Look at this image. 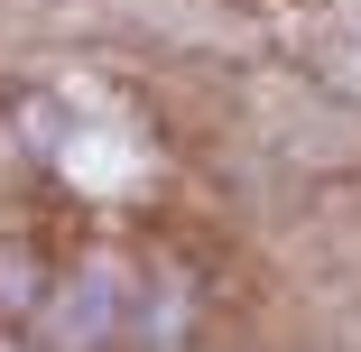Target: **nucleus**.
Instances as JSON below:
<instances>
[{"instance_id": "obj_1", "label": "nucleus", "mask_w": 361, "mask_h": 352, "mask_svg": "<svg viewBox=\"0 0 361 352\" xmlns=\"http://www.w3.org/2000/svg\"><path fill=\"white\" fill-rule=\"evenodd\" d=\"M102 315H111V278L93 269V278H84V297H65V306H56V334H65V343H93Z\"/></svg>"}, {"instance_id": "obj_2", "label": "nucleus", "mask_w": 361, "mask_h": 352, "mask_svg": "<svg viewBox=\"0 0 361 352\" xmlns=\"http://www.w3.org/2000/svg\"><path fill=\"white\" fill-rule=\"evenodd\" d=\"M324 65H334L343 84H361V0H352V10L324 28Z\"/></svg>"}]
</instances>
